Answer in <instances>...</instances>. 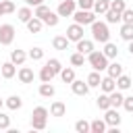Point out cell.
<instances>
[{
	"label": "cell",
	"mask_w": 133,
	"mask_h": 133,
	"mask_svg": "<svg viewBox=\"0 0 133 133\" xmlns=\"http://www.w3.org/2000/svg\"><path fill=\"white\" fill-rule=\"evenodd\" d=\"M108 8H110V0H94L91 10H94L96 15H104Z\"/></svg>",
	"instance_id": "cell-24"
},
{
	"label": "cell",
	"mask_w": 133,
	"mask_h": 133,
	"mask_svg": "<svg viewBox=\"0 0 133 133\" xmlns=\"http://www.w3.org/2000/svg\"><path fill=\"white\" fill-rule=\"evenodd\" d=\"M91 39L94 42H100V44H106L110 42V29H108V23L106 21H94L91 25Z\"/></svg>",
	"instance_id": "cell-1"
},
{
	"label": "cell",
	"mask_w": 133,
	"mask_h": 133,
	"mask_svg": "<svg viewBox=\"0 0 133 133\" xmlns=\"http://www.w3.org/2000/svg\"><path fill=\"white\" fill-rule=\"evenodd\" d=\"M27 56H29L31 60H42V58H44V48L35 46V48H31V50L27 52Z\"/></svg>",
	"instance_id": "cell-35"
},
{
	"label": "cell",
	"mask_w": 133,
	"mask_h": 133,
	"mask_svg": "<svg viewBox=\"0 0 133 133\" xmlns=\"http://www.w3.org/2000/svg\"><path fill=\"white\" fill-rule=\"evenodd\" d=\"M15 39V27L10 23L0 25V46H10Z\"/></svg>",
	"instance_id": "cell-5"
},
{
	"label": "cell",
	"mask_w": 133,
	"mask_h": 133,
	"mask_svg": "<svg viewBox=\"0 0 133 133\" xmlns=\"http://www.w3.org/2000/svg\"><path fill=\"white\" fill-rule=\"evenodd\" d=\"M17 17H19V21H21V23H27V21L33 17V10H31V6H27V4H25V6H21V8L17 10Z\"/></svg>",
	"instance_id": "cell-25"
},
{
	"label": "cell",
	"mask_w": 133,
	"mask_h": 133,
	"mask_svg": "<svg viewBox=\"0 0 133 133\" xmlns=\"http://www.w3.org/2000/svg\"><path fill=\"white\" fill-rule=\"evenodd\" d=\"M127 44H129V54H133V39H131V42H127Z\"/></svg>",
	"instance_id": "cell-46"
},
{
	"label": "cell",
	"mask_w": 133,
	"mask_h": 133,
	"mask_svg": "<svg viewBox=\"0 0 133 133\" xmlns=\"http://www.w3.org/2000/svg\"><path fill=\"white\" fill-rule=\"evenodd\" d=\"M96 106L100 108V110H108L110 108V98H108V94H100L98 98H96Z\"/></svg>",
	"instance_id": "cell-31"
},
{
	"label": "cell",
	"mask_w": 133,
	"mask_h": 133,
	"mask_svg": "<svg viewBox=\"0 0 133 133\" xmlns=\"http://www.w3.org/2000/svg\"><path fill=\"white\" fill-rule=\"evenodd\" d=\"M48 12H50V8H48L46 4H39V6H35V10H33V17H37V19H44Z\"/></svg>",
	"instance_id": "cell-40"
},
{
	"label": "cell",
	"mask_w": 133,
	"mask_h": 133,
	"mask_svg": "<svg viewBox=\"0 0 133 133\" xmlns=\"http://www.w3.org/2000/svg\"><path fill=\"white\" fill-rule=\"evenodd\" d=\"M48 116H50V110L46 106H35L33 112H31V129L44 131L46 125H48Z\"/></svg>",
	"instance_id": "cell-2"
},
{
	"label": "cell",
	"mask_w": 133,
	"mask_h": 133,
	"mask_svg": "<svg viewBox=\"0 0 133 133\" xmlns=\"http://www.w3.org/2000/svg\"><path fill=\"white\" fill-rule=\"evenodd\" d=\"M27 58H29V56H27V52H25V50H19V48H17V50H12V52H10V62H15L17 66L25 64V60H27Z\"/></svg>",
	"instance_id": "cell-16"
},
{
	"label": "cell",
	"mask_w": 133,
	"mask_h": 133,
	"mask_svg": "<svg viewBox=\"0 0 133 133\" xmlns=\"http://www.w3.org/2000/svg\"><path fill=\"white\" fill-rule=\"evenodd\" d=\"M87 62V56L85 54H81V52H73L71 54V64L73 66H83Z\"/></svg>",
	"instance_id": "cell-32"
},
{
	"label": "cell",
	"mask_w": 133,
	"mask_h": 133,
	"mask_svg": "<svg viewBox=\"0 0 133 133\" xmlns=\"http://www.w3.org/2000/svg\"><path fill=\"white\" fill-rule=\"evenodd\" d=\"M123 108H125L127 112H133V96H125V100H123Z\"/></svg>",
	"instance_id": "cell-43"
},
{
	"label": "cell",
	"mask_w": 133,
	"mask_h": 133,
	"mask_svg": "<svg viewBox=\"0 0 133 133\" xmlns=\"http://www.w3.org/2000/svg\"><path fill=\"white\" fill-rule=\"evenodd\" d=\"M104 121H106V125L108 127H118L121 125V114H118V108H108V110H104Z\"/></svg>",
	"instance_id": "cell-8"
},
{
	"label": "cell",
	"mask_w": 133,
	"mask_h": 133,
	"mask_svg": "<svg viewBox=\"0 0 133 133\" xmlns=\"http://www.w3.org/2000/svg\"><path fill=\"white\" fill-rule=\"evenodd\" d=\"M2 15H4V12H2V6H0V17H2Z\"/></svg>",
	"instance_id": "cell-48"
},
{
	"label": "cell",
	"mask_w": 133,
	"mask_h": 133,
	"mask_svg": "<svg viewBox=\"0 0 133 133\" xmlns=\"http://www.w3.org/2000/svg\"><path fill=\"white\" fill-rule=\"evenodd\" d=\"M102 52H104V56H106L108 60H114V58L118 56V48H116V44H112V42H106Z\"/></svg>",
	"instance_id": "cell-20"
},
{
	"label": "cell",
	"mask_w": 133,
	"mask_h": 133,
	"mask_svg": "<svg viewBox=\"0 0 133 133\" xmlns=\"http://www.w3.org/2000/svg\"><path fill=\"white\" fill-rule=\"evenodd\" d=\"M17 77H19V81L23 83V85H27V83H33V69H29V66H23L21 64V69L17 71Z\"/></svg>",
	"instance_id": "cell-10"
},
{
	"label": "cell",
	"mask_w": 133,
	"mask_h": 133,
	"mask_svg": "<svg viewBox=\"0 0 133 133\" xmlns=\"http://www.w3.org/2000/svg\"><path fill=\"white\" fill-rule=\"evenodd\" d=\"M83 25H79V23H73V25H69L66 27V31H64V35L69 37V42H79L81 37H83Z\"/></svg>",
	"instance_id": "cell-7"
},
{
	"label": "cell",
	"mask_w": 133,
	"mask_h": 133,
	"mask_svg": "<svg viewBox=\"0 0 133 133\" xmlns=\"http://www.w3.org/2000/svg\"><path fill=\"white\" fill-rule=\"evenodd\" d=\"M54 94H56V89H54L52 81H50V83H42V85H39V96H42V98H52Z\"/></svg>",
	"instance_id": "cell-30"
},
{
	"label": "cell",
	"mask_w": 133,
	"mask_h": 133,
	"mask_svg": "<svg viewBox=\"0 0 133 133\" xmlns=\"http://www.w3.org/2000/svg\"><path fill=\"white\" fill-rule=\"evenodd\" d=\"M8 127H10V116H8L6 112H2V110H0V129H2V131H6Z\"/></svg>",
	"instance_id": "cell-41"
},
{
	"label": "cell",
	"mask_w": 133,
	"mask_h": 133,
	"mask_svg": "<svg viewBox=\"0 0 133 133\" xmlns=\"http://www.w3.org/2000/svg\"><path fill=\"white\" fill-rule=\"evenodd\" d=\"M106 129H108V125L104 118H94L89 123V133H106Z\"/></svg>",
	"instance_id": "cell-17"
},
{
	"label": "cell",
	"mask_w": 133,
	"mask_h": 133,
	"mask_svg": "<svg viewBox=\"0 0 133 133\" xmlns=\"http://www.w3.org/2000/svg\"><path fill=\"white\" fill-rule=\"evenodd\" d=\"M87 62H89V66L94 69V71H106V66H108V58L104 56V52L102 50H91L89 54H87Z\"/></svg>",
	"instance_id": "cell-3"
},
{
	"label": "cell",
	"mask_w": 133,
	"mask_h": 133,
	"mask_svg": "<svg viewBox=\"0 0 133 133\" xmlns=\"http://www.w3.org/2000/svg\"><path fill=\"white\" fill-rule=\"evenodd\" d=\"M4 106H6L8 110H19V108L23 106V98H21V96H8V98L4 100Z\"/></svg>",
	"instance_id": "cell-19"
},
{
	"label": "cell",
	"mask_w": 133,
	"mask_h": 133,
	"mask_svg": "<svg viewBox=\"0 0 133 133\" xmlns=\"http://www.w3.org/2000/svg\"><path fill=\"white\" fill-rule=\"evenodd\" d=\"M121 21L123 23H133V8H125L121 12Z\"/></svg>",
	"instance_id": "cell-42"
},
{
	"label": "cell",
	"mask_w": 133,
	"mask_h": 133,
	"mask_svg": "<svg viewBox=\"0 0 133 133\" xmlns=\"http://www.w3.org/2000/svg\"><path fill=\"white\" fill-rule=\"evenodd\" d=\"M87 85L89 87H100V81H102V77H100V71H91L89 75H87Z\"/></svg>",
	"instance_id": "cell-33"
},
{
	"label": "cell",
	"mask_w": 133,
	"mask_h": 133,
	"mask_svg": "<svg viewBox=\"0 0 133 133\" xmlns=\"http://www.w3.org/2000/svg\"><path fill=\"white\" fill-rule=\"evenodd\" d=\"M71 17H73V21H75V23H79V25H83V27H85V25H91V23L96 21V17H98V15H96L94 10L77 8V10H75Z\"/></svg>",
	"instance_id": "cell-4"
},
{
	"label": "cell",
	"mask_w": 133,
	"mask_h": 133,
	"mask_svg": "<svg viewBox=\"0 0 133 133\" xmlns=\"http://www.w3.org/2000/svg\"><path fill=\"white\" fill-rule=\"evenodd\" d=\"M75 131H77V133H89V123H87L85 118H79V121L75 123Z\"/></svg>",
	"instance_id": "cell-37"
},
{
	"label": "cell",
	"mask_w": 133,
	"mask_h": 133,
	"mask_svg": "<svg viewBox=\"0 0 133 133\" xmlns=\"http://www.w3.org/2000/svg\"><path fill=\"white\" fill-rule=\"evenodd\" d=\"M100 89H102L104 94L114 91V89H116V79H114V77H110V75L102 77V81H100Z\"/></svg>",
	"instance_id": "cell-14"
},
{
	"label": "cell",
	"mask_w": 133,
	"mask_h": 133,
	"mask_svg": "<svg viewBox=\"0 0 133 133\" xmlns=\"http://www.w3.org/2000/svg\"><path fill=\"white\" fill-rule=\"evenodd\" d=\"M25 25H27V31H29V33H39V31L44 29V21L37 19V17H31Z\"/></svg>",
	"instance_id": "cell-15"
},
{
	"label": "cell",
	"mask_w": 133,
	"mask_h": 133,
	"mask_svg": "<svg viewBox=\"0 0 133 133\" xmlns=\"http://www.w3.org/2000/svg\"><path fill=\"white\" fill-rule=\"evenodd\" d=\"M0 6H2V12H4V15L15 12V2H12V0H0Z\"/></svg>",
	"instance_id": "cell-39"
},
{
	"label": "cell",
	"mask_w": 133,
	"mask_h": 133,
	"mask_svg": "<svg viewBox=\"0 0 133 133\" xmlns=\"http://www.w3.org/2000/svg\"><path fill=\"white\" fill-rule=\"evenodd\" d=\"M108 98H110V106H112V108H121V106H123L125 96H123V91H121V89L110 91V94H108Z\"/></svg>",
	"instance_id": "cell-18"
},
{
	"label": "cell",
	"mask_w": 133,
	"mask_h": 133,
	"mask_svg": "<svg viewBox=\"0 0 133 133\" xmlns=\"http://www.w3.org/2000/svg\"><path fill=\"white\" fill-rule=\"evenodd\" d=\"M58 75H60V79H62L64 83H71V81L75 79V69H73V66H62V71H60Z\"/></svg>",
	"instance_id": "cell-29"
},
{
	"label": "cell",
	"mask_w": 133,
	"mask_h": 133,
	"mask_svg": "<svg viewBox=\"0 0 133 133\" xmlns=\"http://www.w3.org/2000/svg\"><path fill=\"white\" fill-rule=\"evenodd\" d=\"M46 64H48V66L54 71V75H58V73L62 71V62H60L58 58H50V60H46Z\"/></svg>",
	"instance_id": "cell-36"
},
{
	"label": "cell",
	"mask_w": 133,
	"mask_h": 133,
	"mask_svg": "<svg viewBox=\"0 0 133 133\" xmlns=\"http://www.w3.org/2000/svg\"><path fill=\"white\" fill-rule=\"evenodd\" d=\"M64 114H66V104L60 102V100H54V102L50 104V116L60 118V116H64Z\"/></svg>",
	"instance_id": "cell-11"
},
{
	"label": "cell",
	"mask_w": 133,
	"mask_h": 133,
	"mask_svg": "<svg viewBox=\"0 0 133 133\" xmlns=\"http://www.w3.org/2000/svg\"><path fill=\"white\" fill-rule=\"evenodd\" d=\"M25 4L27 6H39V4H44V0H25Z\"/></svg>",
	"instance_id": "cell-45"
},
{
	"label": "cell",
	"mask_w": 133,
	"mask_h": 133,
	"mask_svg": "<svg viewBox=\"0 0 133 133\" xmlns=\"http://www.w3.org/2000/svg\"><path fill=\"white\" fill-rule=\"evenodd\" d=\"M52 46H54V50H66L69 48V37L66 35H56L52 39Z\"/></svg>",
	"instance_id": "cell-27"
},
{
	"label": "cell",
	"mask_w": 133,
	"mask_h": 133,
	"mask_svg": "<svg viewBox=\"0 0 133 133\" xmlns=\"http://www.w3.org/2000/svg\"><path fill=\"white\" fill-rule=\"evenodd\" d=\"M104 17H106V23L108 25H114V23H121V12H114V10H106L104 12Z\"/></svg>",
	"instance_id": "cell-34"
},
{
	"label": "cell",
	"mask_w": 133,
	"mask_h": 133,
	"mask_svg": "<svg viewBox=\"0 0 133 133\" xmlns=\"http://www.w3.org/2000/svg\"><path fill=\"white\" fill-rule=\"evenodd\" d=\"M42 21H44V25H48V27H56V25H58V21H60V17H58V12L50 10Z\"/></svg>",
	"instance_id": "cell-28"
},
{
	"label": "cell",
	"mask_w": 133,
	"mask_h": 133,
	"mask_svg": "<svg viewBox=\"0 0 133 133\" xmlns=\"http://www.w3.org/2000/svg\"><path fill=\"white\" fill-rule=\"evenodd\" d=\"M0 73H2V79H12V77L17 75V64L10 62V60H6V62H2Z\"/></svg>",
	"instance_id": "cell-12"
},
{
	"label": "cell",
	"mask_w": 133,
	"mask_h": 133,
	"mask_svg": "<svg viewBox=\"0 0 133 133\" xmlns=\"http://www.w3.org/2000/svg\"><path fill=\"white\" fill-rule=\"evenodd\" d=\"M75 10H77V0H60V4L56 8L58 17H71Z\"/></svg>",
	"instance_id": "cell-6"
},
{
	"label": "cell",
	"mask_w": 133,
	"mask_h": 133,
	"mask_svg": "<svg viewBox=\"0 0 133 133\" xmlns=\"http://www.w3.org/2000/svg\"><path fill=\"white\" fill-rule=\"evenodd\" d=\"M94 6V0H77V8H85V10H91Z\"/></svg>",
	"instance_id": "cell-44"
},
{
	"label": "cell",
	"mask_w": 133,
	"mask_h": 133,
	"mask_svg": "<svg viewBox=\"0 0 133 133\" xmlns=\"http://www.w3.org/2000/svg\"><path fill=\"white\" fill-rule=\"evenodd\" d=\"M77 44V52H81V54H89L91 50H96V46H94V39H85V37H81L79 42H75Z\"/></svg>",
	"instance_id": "cell-13"
},
{
	"label": "cell",
	"mask_w": 133,
	"mask_h": 133,
	"mask_svg": "<svg viewBox=\"0 0 133 133\" xmlns=\"http://www.w3.org/2000/svg\"><path fill=\"white\" fill-rule=\"evenodd\" d=\"M69 85H71V89H73L75 96H87V91H89L87 81H81V79H73Z\"/></svg>",
	"instance_id": "cell-9"
},
{
	"label": "cell",
	"mask_w": 133,
	"mask_h": 133,
	"mask_svg": "<svg viewBox=\"0 0 133 133\" xmlns=\"http://www.w3.org/2000/svg\"><path fill=\"white\" fill-rule=\"evenodd\" d=\"M37 77H39V81H42V83H50V81L54 79V71H52V69H50L48 64H44V66L39 69Z\"/></svg>",
	"instance_id": "cell-21"
},
{
	"label": "cell",
	"mask_w": 133,
	"mask_h": 133,
	"mask_svg": "<svg viewBox=\"0 0 133 133\" xmlns=\"http://www.w3.org/2000/svg\"><path fill=\"white\" fill-rule=\"evenodd\" d=\"M0 81H2V73H0Z\"/></svg>",
	"instance_id": "cell-49"
},
{
	"label": "cell",
	"mask_w": 133,
	"mask_h": 133,
	"mask_svg": "<svg viewBox=\"0 0 133 133\" xmlns=\"http://www.w3.org/2000/svg\"><path fill=\"white\" fill-rule=\"evenodd\" d=\"M2 106H4V100H2V98H0V110H2Z\"/></svg>",
	"instance_id": "cell-47"
},
{
	"label": "cell",
	"mask_w": 133,
	"mask_h": 133,
	"mask_svg": "<svg viewBox=\"0 0 133 133\" xmlns=\"http://www.w3.org/2000/svg\"><path fill=\"white\" fill-rule=\"evenodd\" d=\"M131 114H133V112H131Z\"/></svg>",
	"instance_id": "cell-51"
},
{
	"label": "cell",
	"mask_w": 133,
	"mask_h": 133,
	"mask_svg": "<svg viewBox=\"0 0 133 133\" xmlns=\"http://www.w3.org/2000/svg\"><path fill=\"white\" fill-rule=\"evenodd\" d=\"M106 75H110V77H118V75H123V64L121 62H108V66H106Z\"/></svg>",
	"instance_id": "cell-23"
},
{
	"label": "cell",
	"mask_w": 133,
	"mask_h": 133,
	"mask_svg": "<svg viewBox=\"0 0 133 133\" xmlns=\"http://www.w3.org/2000/svg\"><path fill=\"white\" fill-rule=\"evenodd\" d=\"M131 56H133V54H131Z\"/></svg>",
	"instance_id": "cell-50"
},
{
	"label": "cell",
	"mask_w": 133,
	"mask_h": 133,
	"mask_svg": "<svg viewBox=\"0 0 133 133\" xmlns=\"http://www.w3.org/2000/svg\"><path fill=\"white\" fill-rule=\"evenodd\" d=\"M131 85H133V79H131L129 75H125V73H123V75H118V77H116V89L125 91V89H129Z\"/></svg>",
	"instance_id": "cell-22"
},
{
	"label": "cell",
	"mask_w": 133,
	"mask_h": 133,
	"mask_svg": "<svg viewBox=\"0 0 133 133\" xmlns=\"http://www.w3.org/2000/svg\"><path fill=\"white\" fill-rule=\"evenodd\" d=\"M127 8V2L125 0H110V10H114V12H123Z\"/></svg>",
	"instance_id": "cell-38"
},
{
	"label": "cell",
	"mask_w": 133,
	"mask_h": 133,
	"mask_svg": "<svg viewBox=\"0 0 133 133\" xmlns=\"http://www.w3.org/2000/svg\"><path fill=\"white\" fill-rule=\"evenodd\" d=\"M121 39H125V42L133 39V23H123L121 25Z\"/></svg>",
	"instance_id": "cell-26"
}]
</instances>
